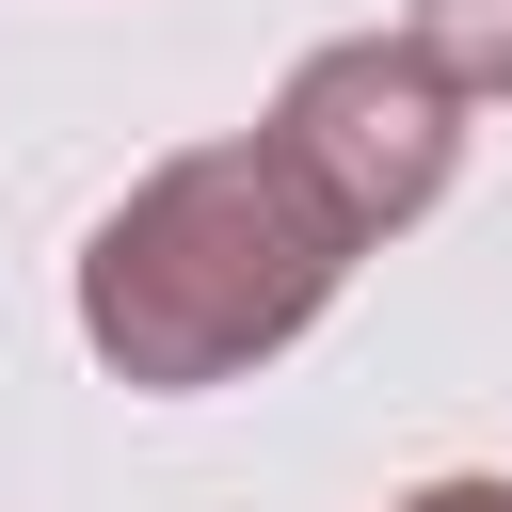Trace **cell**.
Listing matches in <instances>:
<instances>
[{
	"mask_svg": "<svg viewBox=\"0 0 512 512\" xmlns=\"http://www.w3.org/2000/svg\"><path fill=\"white\" fill-rule=\"evenodd\" d=\"M272 144L304 160V192H320L352 240H384V224H416V208L448 192V160H464V96H448L400 32H336V48L288 64Z\"/></svg>",
	"mask_w": 512,
	"mask_h": 512,
	"instance_id": "cell-2",
	"label": "cell"
},
{
	"mask_svg": "<svg viewBox=\"0 0 512 512\" xmlns=\"http://www.w3.org/2000/svg\"><path fill=\"white\" fill-rule=\"evenodd\" d=\"M368 240L304 192V160L272 144V128H240V144H192V160H160L96 240H80V336L128 368V384H240L256 352H288L320 304H336V272H352Z\"/></svg>",
	"mask_w": 512,
	"mask_h": 512,
	"instance_id": "cell-1",
	"label": "cell"
},
{
	"mask_svg": "<svg viewBox=\"0 0 512 512\" xmlns=\"http://www.w3.org/2000/svg\"><path fill=\"white\" fill-rule=\"evenodd\" d=\"M400 512H512V480H416Z\"/></svg>",
	"mask_w": 512,
	"mask_h": 512,
	"instance_id": "cell-4",
	"label": "cell"
},
{
	"mask_svg": "<svg viewBox=\"0 0 512 512\" xmlns=\"http://www.w3.org/2000/svg\"><path fill=\"white\" fill-rule=\"evenodd\" d=\"M400 48H416L464 112H480V96H512V0H416V16H400Z\"/></svg>",
	"mask_w": 512,
	"mask_h": 512,
	"instance_id": "cell-3",
	"label": "cell"
}]
</instances>
